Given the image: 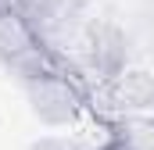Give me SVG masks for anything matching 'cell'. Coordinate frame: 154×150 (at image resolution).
I'll list each match as a JSON object with an SVG mask.
<instances>
[{
  "instance_id": "6da1fadb",
  "label": "cell",
  "mask_w": 154,
  "mask_h": 150,
  "mask_svg": "<svg viewBox=\"0 0 154 150\" xmlns=\"http://www.w3.org/2000/svg\"><path fill=\"white\" fill-rule=\"evenodd\" d=\"M125 54H129V43L122 36V29L111 22H97L90 29V68L100 75V79H115L125 68Z\"/></svg>"
},
{
  "instance_id": "7a4b0ae2",
  "label": "cell",
  "mask_w": 154,
  "mask_h": 150,
  "mask_svg": "<svg viewBox=\"0 0 154 150\" xmlns=\"http://www.w3.org/2000/svg\"><path fill=\"white\" fill-rule=\"evenodd\" d=\"M29 100H32V111H36L47 125H65V122H72L75 111H79L75 93H72V86H68L61 75L29 86Z\"/></svg>"
},
{
  "instance_id": "3957f363",
  "label": "cell",
  "mask_w": 154,
  "mask_h": 150,
  "mask_svg": "<svg viewBox=\"0 0 154 150\" xmlns=\"http://www.w3.org/2000/svg\"><path fill=\"white\" fill-rule=\"evenodd\" d=\"M115 93L122 107H154V79L147 72H122L115 75Z\"/></svg>"
},
{
  "instance_id": "277c9868",
  "label": "cell",
  "mask_w": 154,
  "mask_h": 150,
  "mask_svg": "<svg viewBox=\"0 0 154 150\" xmlns=\"http://www.w3.org/2000/svg\"><path fill=\"white\" fill-rule=\"evenodd\" d=\"M32 150H72L68 143H57V140H43L39 147H32Z\"/></svg>"
},
{
  "instance_id": "5b68a950",
  "label": "cell",
  "mask_w": 154,
  "mask_h": 150,
  "mask_svg": "<svg viewBox=\"0 0 154 150\" xmlns=\"http://www.w3.org/2000/svg\"><path fill=\"white\" fill-rule=\"evenodd\" d=\"M0 64H7V54H4V43H0Z\"/></svg>"
}]
</instances>
